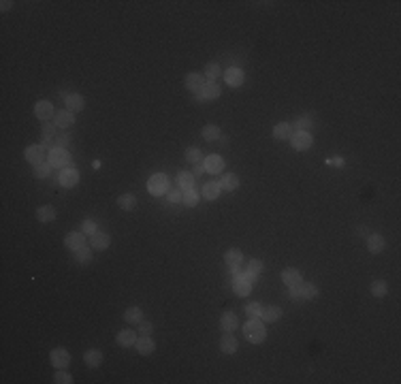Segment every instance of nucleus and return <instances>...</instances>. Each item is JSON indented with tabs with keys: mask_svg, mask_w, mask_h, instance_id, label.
<instances>
[{
	"mask_svg": "<svg viewBox=\"0 0 401 384\" xmlns=\"http://www.w3.org/2000/svg\"><path fill=\"white\" fill-rule=\"evenodd\" d=\"M220 326H222V331H228V333H233L235 329H237L239 320H237V316H235V312H224L222 318H220Z\"/></svg>",
	"mask_w": 401,
	"mask_h": 384,
	"instance_id": "obj_26",
	"label": "nucleus"
},
{
	"mask_svg": "<svg viewBox=\"0 0 401 384\" xmlns=\"http://www.w3.org/2000/svg\"><path fill=\"white\" fill-rule=\"evenodd\" d=\"M318 295V286L312 282H301L297 286L290 288V297L292 299H303V301H312V299H316Z\"/></svg>",
	"mask_w": 401,
	"mask_h": 384,
	"instance_id": "obj_5",
	"label": "nucleus"
},
{
	"mask_svg": "<svg viewBox=\"0 0 401 384\" xmlns=\"http://www.w3.org/2000/svg\"><path fill=\"white\" fill-rule=\"evenodd\" d=\"M34 116H37L39 120H43V122H49V120L56 116L54 105L49 101H39L37 105H34Z\"/></svg>",
	"mask_w": 401,
	"mask_h": 384,
	"instance_id": "obj_13",
	"label": "nucleus"
},
{
	"mask_svg": "<svg viewBox=\"0 0 401 384\" xmlns=\"http://www.w3.org/2000/svg\"><path fill=\"white\" fill-rule=\"evenodd\" d=\"M290 145L297 149V152H305V149H310L314 145V137L307 130H295L290 134Z\"/></svg>",
	"mask_w": 401,
	"mask_h": 384,
	"instance_id": "obj_6",
	"label": "nucleus"
},
{
	"mask_svg": "<svg viewBox=\"0 0 401 384\" xmlns=\"http://www.w3.org/2000/svg\"><path fill=\"white\" fill-rule=\"evenodd\" d=\"M186 207H195V205L199 203V192L195 190V188H190V190H184V201H182Z\"/></svg>",
	"mask_w": 401,
	"mask_h": 384,
	"instance_id": "obj_40",
	"label": "nucleus"
},
{
	"mask_svg": "<svg viewBox=\"0 0 401 384\" xmlns=\"http://www.w3.org/2000/svg\"><path fill=\"white\" fill-rule=\"evenodd\" d=\"M52 169H54V167L49 165V162H41V165L34 167V175H37L39 180H47V177L52 175Z\"/></svg>",
	"mask_w": 401,
	"mask_h": 384,
	"instance_id": "obj_41",
	"label": "nucleus"
},
{
	"mask_svg": "<svg viewBox=\"0 0 401 384\" xmlns=\"http://www.w3.org/2000/svg\"><path fill=\"white\" fill-rule=\"evenodd\" d=\"M220 73H222V70H220V64L218 62H209L205 66V70H203V75H205L207 81H216L218 77H220Z\"/></svg>",
	"mask_w": 401,
	"mask_h": 384,
	"instance_id": "obj_37",
	"label": "nucleus"
},
{
	"mask_svg": "<svg viewBox=\"0 0 401 384\" xmlns=\"http://www.w3.org/2000/svg\"><path fill=\"white\" fill-rule=\"evenodd\" d=\"M58 218V213H56V209L52 207V205H41V207L37 209V220L39 222H54V220Z\"/></svg>",
	"mask_w": 401,
	"mask_h": 384,
	"instance_id": "obj_29",
	"label": "nucleus"
},
{
	"mask_svg": "<svg viewBox=\"0 0 401 384\" xmlns=\"http://www.w3.org/2000/svg\"><path fill=\"white\" fill-rule=\"evenodd\" d=\"M220 96V85L216 81H205V85L200 88V92H197V101L207 103V101H216Z\"/></svg>",
	"mask_w": 401,
	"mask_h": 384,
	"instance_id": "obj_9",
	"label": "nucleus"
},
{
	"mask_svg": "<svg viewBox=\"0 0 401 384\" xmlns=\"http://www.w3.org/2000/svg\"><path fill=\"white\" fill-rule=\"evenodd\" d=\"M243 335L252 344H263L267 339V329L261 318H248V322L243 324Z\"/></svg>",
	"mask_w": 401,
	"mask_h": 384,
	"instance_id": "obj_1",
	"label": "nucleus"
},
{
	"mask_svg": "<svg viewBox=\"0 0 401 384\" xmlns=\"http://www.w3.org/2000/svg\"><path fill=\"white\" fill-rule=\"evenodd\" d=\"M24 156H26V160L30 162V165H34V167L41 165V162H47V149H45V145H28Z\"/></svg>",
	"mask_w": 401,
	"mask_h": 384,
	"instance_id": "obj_7",
	"label": "nucleus"
},
{
	"mask_svg": "<svg viewBox=\"0 0 401 384\" xmlns=\"http://www.w3.org/2000/svg\"><path fill=\"white\" fill-rule=\"evenodd\" d=\"M83 363H85L88 367H92V369L100 367V365H103V352L96 350V348H92V350H85V354H83Z\"/></svg>",
	"mask_w": 401,
	"mask_h": 384,
	"instance_id": "obj_25",
	"label": "nucleus"
},
{
	"mask_svg": "<svg viewBox=\"0 0 401 384\" xmlns=\"http://www.w3.org/2000/svg\"><path fill=\"white\" fill-rule=\"evenodd\" d=\"M256 280H259V277H256V273H252V271L235 273L233 275V290H235V295H239V297L250 295V290L256 286Z\"/></svg>",
	"mask_w": 401,
	"mask_h": 384,
	"instance_id": "obj_2",
	"label": "nucleus"
},
{
	"mask_svg": "<svg viewBox=\"0 0 401 384\" xmlns=\"http://www.w3.org/2000/svg\"><path fill=\"white\" fill-rule=\"evenodd\" d=\"M137 331L134 329H122L118 335H116V341H118V346H122V348H131V346H134L137 344Z\"/></svg>",
	"mask_w": 401,
	"mask_h": 384,
	"instance_id": "obj_15",
	"label": "nucleus"
},
{
	"mask_svg": "<svg viewBox=\"0 0 401 384\" xmlns=\"http://www.w3.org/2000/svg\"><path fill=\"white\" fill-rule=\"evenodd\" d=\"M43 141H45V143H47V141H52V137H54V132H56V124H43Z\"/></svg>",
	"mask_w": 401,
	"mask_h": 384,
	"instance_id": "obj_47",
	"label": "nucleus"
},
{
	"mask_svg": "<svg viewBox=\"0 0 401 384\" xmlns=\"http://www.w3.org/2000/svg\"><path fill=\"white\" fill-rule=\"evenodd\" d=\"M224 79L231 88H239V85H243V81H246V75H243V70L239 66H231L224 73Z\"/></svg>",
	"mask_w": 401,
	"mask_h": 384,
	"instance_id": "obj_14",
	"label": "nucleus"
},
{
	"mask_svg": "<svg viewBox=\"0 0 401 384\" xmlns=\"http://www.w3.org/2000/svg\"><path fill=\"white\" fill-rule=\"evenodd\" d=\"M167 201L171 203V205H180L182 201H184V190H169L167 192Z\"/></svg>",
	"mask_w": 401,
	"mask_h": 384,
	"instance_id": "obj_44",
	"label": "nucleus"
},
{
	"mask_svg": "<svg viewBox=\"0 0 401 384\" xmlns=\"http://www.w3.org/2000/svg\"><path fill=\"white\" fill-rule=\"evenodd\" d=\"M152 331H154V326H152V322H147V320H141L139 322V333L143 337H152Z\"/></svg>",
	"mask_w": 401,
	"mask_h": 384,
	"instance_id": "obj_48",
	"label": "nucleus"
},
{
	"mask_svg": "<svg viewBox=\"0 0 401 384\" xmlns=\"http://www.w3.org/2000/svg\"><path fill=\"white\" fill-rule=\"evenodd\" d=\"M237 348H239L237 337H235L233 333L224 331V335H222V339H220V350L224 352V354H235V352H237Z\"/></svg>",
	"mask_w": 401,
	"mask_h": 384,
	"instance_id": "obj_17",
	"label": "nucleus"
},
{
	"mask_svg": "<svg viewBox=\"0 0 401 384\" xmlns=\"http://www.w3.org/2000/svg\"><path fill=\"white\" fill-rule=\"evenodd\" d=\"M124 320H126L128 324H139L141 320H143L141 308H128V310L124 312Z\"/></svg>",
	"mask_w": 401,
	"mask_h": 384,
	"instance_id": "obj_35",
	"label": "nucleus"
},
{
	"mask_svg": "<svg viewBox=\"0 0 401 384\" xmlns=\"http://www.w3.org/2000/svg\"><path fill=\"white\" fill-rule=\"evenodd\" d=\"M177 186H180V190L195 188V175L188 173V171H180V173H177Z\"/></svg>",
	"mask_w": 401,
	"mask_h": 384,
	"instance_id": "obj_31",
	"label": "nucleus"
},
{
	"mask_svg": "<svg viewBox=\"0 0 401 384\" xmlns=\"http://www.w3.org/2000/svg\"><path fill=\"white\" fill-rule=\"evenodd\" d=\"M222 190H228V192H235L239 188V177L235 173H228V175H222V180L218 182Z\"/></svg>",
	"mask_w": 401,
	"mask_h": 384,
	"instance_id": "obj_30",
	"label": "nucleus"
},
{
	"mask_svg": "<svg viewBox=\"0 0 401 384\" xmlns=\"http://www.w3.org/2000/svg\"><path fill=\"white\" fill-rule=\"evenodd\" d=\"M280 318H282V308L280 305H267V308H263V312H261L263 322H277Z\"/></svg>",
	"mask_w": 401,
	"mask_h": 384,
	"instance_id": "obj_24",
	"label": "nucleus"
},
{
	"mask_svg": "<svg viewBox=\"0 0 401 384\" xmlns=\"http://www.w3.org/2000/svg\"><path fill=\"white\" fill-rule=\"evenodd\" d=\"M118 207L124 209V211H133L134 207H137V196L134 194H122L118 198Z\"/></svg>",
	"mask_w": 401,
	"mask_h": 384,
	"instance_id": "obj_32",
	"label": "nucleus"
},
{
	"mask_svg": "<svg viewBox=\"0 0 401 384\" xmlns=\"http://www.w3.org/2000/svg\"><path fill=\"white\" fill-rule=\"evenodd\" d=\"M203 173H205V165H200V162L199 165H192V175L195 177H200Z\"/></svg>",
	"mask_w": 401,
	"mask_h": 384,
	"instance_id": "obj_50",
	"label": "nucleus"
},
{
	"mask_svg": "<svg viewBox=\"0 0 401 384\" xmlns=\"http://www.w3.org/2000/svg\"><path fill=\"white\" fill-rule=\"evenodd\" d=\"M331 162H335V165H337V167H341V165H343V160H341V158H335V160H331Z\"/></svg>",
	"mask_w": 401,
	"mask_h": 384,
	"instance_id": "obj_54",
	"label": "nucleus"
},
{
	"mask_svg": "<svg viewBox=\"0 0 401 384\" xmlns=\"http://www.w3.org/2000/svg\"><path fill=\"white\" fill-rule=\"evenodd\" d=\"M54 124L58 128H68L75 124V113L68 111V109H62V111H56L54 116Z\"/></svg>",
	"mask_w": 401,
	"mask_h": 384,
	"instance_id": "obj_19",
	"label": "nucleus"
},
{
	"mask_svg": "<svg viewBox=\"0 0 401 384\" xmlns=\"http://www.w3.org/2000/svg\"><path fill=\"white\" fill-rule=\"evenodd\" d=\"M356 235H361V237H363V235H367V231H365V226H359V231H356Z\"/></svg>",
	"mask_w": 401,
	"mask_h": 384,
	"instance_id": "obj_53",
	"label": "nucleus"
},
{
	"mask_svg": "<svg viewBox=\"0 0 401 384\" xmlns=\"http://www.w3.org/2000/svg\"><path fill=\"white\" fill-rule=\"evenodd\" d=\"M205 171H209V173H222L224 171V158L222 156H218V154H211V156H207L205 158Z\"/></svg>",
	"mask_w": 401,
	"mask_h": 384,
	"instance_id": "obj_20",
	"label": "nucleus"
},
{
	"mask_svg": "<svg viewBox=\"0 0 401 384\" xmlns=\"http://www.w3.org/2000/svg\"><path fill=\"white\" fill-rule=\"evenodd\" d=\"M11 6H13V2H11V0H2V2H0V9H2V13L11 11Z\"/></svg>",
	"mask_w": 401,
	"mask_h": 384,
	"instance_id": "obj_52",
	"label": "nucleus"
},
{
	"mask_svg": "<svg viewBox=\"0 0 401 384\" xmlns=\"http://www.w3.org/2000/svg\"><path fill=\"white\" fill-rule=\"evenodd\" d=\"M81 231L85 235H94V233H98V226H96L94 220H83V222H81Z\"/></svg>",
	"mask_w": 401,
	"mask_h": 384,
	"instance_id": "obj_46",
	"label": "nucleus"
},
{
	"mask_svg": "<svg viewBox=\"0 0 401 384\" xmlns=\"http://www.w3.org/2000/svg\"><path fill=\"white\" fill-rule=\"evenodd\" d=\"M205 85V75L203 73H188L186 75V88L190 92H200V88Z\"/></svg>",
	"mask_w": 401,
	"mask_h": 384,
	"instance_id": "obj_22",
	"label": "nucleus"
},
{
	"mask_svg": "<svg viewBox=\"0 0 401 384\" xmlns=\"http://www.w3.org/2000/svg\"><path fill=\"white\" fill-rule=\"evenodd\" d=\"M295 126H297V130H307V132H310V128H312V118H310V116H301V118H297Z\"/></svg>",
	"mask_w": 401,
	"mask_h": 384,
	"instance_id": "obj_45",
	"label": "nucleus"
},
{
	"mask_svg": "<svg viewBox=\"0 0 401 384\" xmlns=\"http://www.w3.org/2000/svg\"><path fill=\"white\" fill-rule=\"evenodd\" d=\"M68 141H70V134H62V137L58 139V145H56V147H64Z\"/></svg>",
	"mask_w": 401,
	"mask_h": 384,
	"instance_id": "obj_51",
	"label": "nucleus"
},
{
	"mask_svg": "<svg viewBox=\"0 0 401 384\" xmlns=\"http://www.w3.org/2000/svg\"><path fill=\"white\" fill-rule=\"evenodd\" d=\"M64 103H67L68 111L79 113V111H83V107H85V98L81 94H67L64 96Z\"/></svg>",
	"mask_w": 401,
	"mask_h": 384,
	"instance_id": "obj_23",
	"label": "nucleus"
},
{
	"mask_svg": "<svg viewBox=\"0 0 401 384\" xmlns=\"http://www.w3.org/2000/svg\"><path fill=\"white\" fill-rule=\"evenodd\" d=\"M263 269H265V265H263V260H259V258H252V260L248 262V271H252V273H256V275H259Z\"/></svg>",
	"mask_w": 401,
	"mask_h": 384,
	"instance_id": "obj_49",
	"label": "nucleus"
},
{
	"mask_svg": "<svg viewBox=\"0 0 401 384\" xmlns=\"http://www.w3.org/2000/svg\"><path fill=\"white\" fill-rule=\"evenodd\" d=\"M75 260L79 262V265H88V262L92 260V248L83 246V248H79V250H75Z\"/></svg>",
	"mask_w": 401,
	"mask_h": 384,
	"instance_id": "obj_38",
	"label": "nucleus"
},
{
	"mask_svg": "<svg viewBox=\"0 0 401 384\" xmlns=\"http://www.w3.org/2000/svg\"><path fill=\"white\" fill-rule=\"evenodd\" d=\"M200 194H203V198H207V201H216V198L222 194V188L218 182H207L203 190H200Z\"/></svg>",
	"mask_w": 401,
	"mask_h": 384,
	"instance_id": "obj_28",
	"label": "nucleus"
},
{
	"mask_svg": "<svg viewBox=\"0 0 401 384\" xmlns=\"http://www.w3.org/2000/svg\"><path fill=\"white\" fill-rule=\"evenodd\" d=\"M224 262L228 265V269H231V273H239V267L243 262V252L239 250V248H231V250H226L224 254Z\"/></svg>",
	"mask_w": 401,
	"mask_h": 384,
	"instance_id": "obj_10",
	"label": "nucleus"
},
{
	"mask_svg": "<svg viewBox=\"0 0 401 384\" xmlns=\"http://www.w3.org/2000/svg\"><path fill=\"white\" fill-rule=\"evenodd\" d=\"M58 182H60V186H64V188H75L77 184H79V171L73 169V167L62 169L60 175H58Z\"/></svg>",
	"mask_w": 401,
	"mask_h": 384,
	"instance_id": "obj_11",
	"label": "nucleus"
},
{
	"mask_svg": "<svg viewBox=\"0 0 401 384\" xmlns=\"http://www.w3.org/2000/svg\"><path fill=\"white\" fill-rule=\"evenodd\" d=\"M54 382L56 384H70L73 382V376H70L67 369H58V372L54 374Z\"/></svg>",
	"mask_w": 401,
	"mask_h": 384,
	"instance_id": "obj_43",
	"label": "nucleus"
},
{
	"mask_svg": "<svg viewBox=\"0 0 401 384\" xmlns=\"http://www.w3.org/2000/svg\"><path fill=\"white\" fill-rule=\"evenodd\" d=\"M171 190V182L164 173H154L152 177L147 180V192L154 196H162Z\"/></svg>",
	"mask_w": 401,
	"mask_h": 384,
	"instance_id": "obj_3",
	"label": "nucleus"
},
{
	"mask_svg": "<svg viewBox=\"0 0 401 384\" xmlns=\"http://www.w3.org/2000/svg\"><path fill=\"white\" fill-rule=\"evenodd\" d=\"M49 363L56 367V369H67L70 365V352L64 350V348H54L49 352Z\"/></svg>",
	"mask_w": 401,
	"mask_h": 384,
	"instance_id": "obj_8",
	"label": "nucleus"
},
{
	"mask_svg": "<svg viewBox=\"0 0 401 384\" xmlns=\"http://www.w3.org/2000/svg\"><path fill=\"white\" fill-rule=\"evenodd\" d=\"M248 318H261V312H263V305L259 301H248L246 308H243Z\"/></svg>",
	"mask_w": 401,
	"mask_h": 384,
	"instance_id": "obj_39",
	"label": "nucleus"
},
{
	"mask_svg": "<svg viewBox=\"0 0 401 384\" xmlns=\"http://www.w3.org/2000/svg\"><path fill=\"white\" fill-rule=\"evenodd\" d=\"M85 244H88V239H85V233L83 231H73L67 235V239H64V246L68 248V250H79V248H83Z\"/></svg>",
	"mask_w": 401,
	"mask_h": 384,
	"instance_id": "obj_12",
	"label": "nucleus"
},
{
	"mask_svg": "<svg viewBox=\"0 0 401 384\" xmlns=\"http://www.w3.org/2000/svg\"><path fill=\"white\" fill-rule=\"evenodd\" d=\"M90 244H92V250L103 252V250H107V248H109V244H111V237H109V235H107V233L98 231V233H94V235H90Z\"/></svg>",
	"mask_w": 401,
	"mask_h": 384,
	"instance_id": "obj_16",
	"label": "nucleus"
},
{
	"mask_svg": "<svg viewBox=\"0 0 401 384\" xmlns=\"http://www.w3.org/2000/svg\"><path fill=\"white\" fill-rule=\"evenodd\" d=\"M369 290H371V295L374 297H384V295H389V284H386L384 280H374L371 282V286H369Z\"/></svg>",
	"mask_w": 401,
	"mask_h": 384,
	"instance_id": "obj_33",
	"label": "nucleus"
},
{
	"mask_svg": "<svg viewBox=\"0 0 401 384\" xmlns=\"http://www.w3.org/2000/svg\"><path fill=\"white\" fill-rule=\"evenodd\" d=\"M292 134V124H286V122H280L273 126V137L275 139H288Z\"/></svg>",
	"mask_w": 401,
	"mask_h": 384,
	"instance_id": "obj_36",
	"label": "nucleus"
},
{
	"mask_svg": "<svg viewBox=\"0 0 401 384\" xmlns=\"http://www.w3.org/2000/svg\"><path fill=\"white\" fill-rule=\"evenodd\" d=\"M200 158H203V154H200L199 147H188L186 149V160H188L190 165H199Z\"/></svg>",
	"mask_w": 401,
	"mask_h": 384,
	"instance_id": "obj_42",
	"label": "nucleus"
},
{
	"mask_svg": "<svg viewBox=\"0 0 401 384\" xmlns=\"http://www.w3.org/2000/svg\"><path fill=\"white\" fill-rule=\"evenodd\" d=\"M386 248V239H384V235H380V233H371L369 237H367V250L371 252V254H380L382 250Z\"/></svg>",
	"mask_w": 401,
	"mask_h": 384,
	"instance_id": "obj_18",
	"label": "nucleus"
},
{
	"mask_svg": "<svg viewBox=\"0 0 401 384\" xmlns=\"http://www.w3.org/2000/svg\"><path fill=\"white\" fill-rule=\"evenodd\" d=\"M47 162L52 165L54 169H67L70 167V162H73V158H70V154L67 152V147H52V152H49V158Z\"/></svg>",
	"mask_w": 401,
	"mask_h": 384,
	"instance_id": "obj_4",
	"label": "nucleus"
},
{
	"mask_svg": "<svg viewBox=\"0 0 401 384\" xmlns=\"http://www.w3.org/2000/svg\"><path fill=\"white\" fill-rule=\"evenodd\" d=\"M282 282H284L288 288H292V286H297V284L303 282V277H301L299 269L288 267V269H284V271H282Z\"/></svg>",
	"mask_w": 401,
	"mask_h": 384,
	"instance_id": "obj_21",
	"label": "nucleus"
},
{
	"mask_svg": "<svg viewBox=\"0 0 401 384\" xmlns=\"http://www.w3.org/2000/svg\"><path fill=\"white\" fill-rule=\"evenodd\" d=\"M134 348H137V352L139 354H143V357H149L154 350H156V344H154V339L152 337H139L137 339V344H134Z\"/></svg>",
	"mask_w": 401,
	"mask_h": 384,
	"instance_id": "obj_27",
	"label": "nucleus"
},
{
	"mask_svg": "<svg viewBox=\"0 0 401 384\" xmlns=\"http://www.w3.org/2000/svg\"><path fill=\"white\" fill-rule=\"evenodd\" d=\"M200 137H203L205 141H218L220 139V128L218 126H213V124H207V126H203V130H200Z\"/></svg>",
	"mask_w": 401,
	"mask_h": 384,
	"instance_id": "obj_34",
	"label": "nucleus"
}]
</instances>
